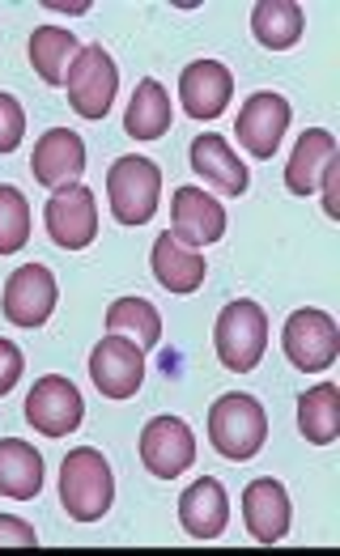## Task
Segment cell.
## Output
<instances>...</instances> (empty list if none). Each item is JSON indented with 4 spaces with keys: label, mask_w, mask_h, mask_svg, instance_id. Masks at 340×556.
Segmentation results:
<instances>
[{
    "label": "cell",
    "mask_w": 340,
    "mask_h": 556,
    "mask_svg": "<svg viewBox=\"0 0 340 556\" xmlns=\"http://www.w3.org/2000/svg\"><path fill=\"white\" fill-rule=\"evenodd\" d=\"M264 438H268V417L255 395L230 391L209 408V442L222 459L247 464L251 455L264 451Z\"/></svg>",
    "instance_id": "obj_1"
},
{
    "label": "cell",
    "mask_w": 340,
    "mask_h": 556,
    "mask_svg": "<svg viewBox=\"0 0 340 556\" xmlns=\"http://www.w3.org/2000/svg\"><path fill=\"white\" fill-rule=\"evenodd\" d=\"M111 502H115V476L102 451L95 446L68 451V459L60 467V506L68 510V518L95 522L111 510Z\"/></svg>",
    "instance_id": "obj_2"
},
{
    "label": "cell",
    "mask_w": 340,
    "mask_h": 556,
    "mask_svg": "<svg viewBox=\"0 0 340 556\" xmlns=\"http://www.w3.org/2000/svg\"><path fill=\"white\" fill-rule=\"evenodd\" d=\"M158 195H162V170L141 153H128L106 170V200L119 226H146L158 213Z\"/></svg>",
    "instance_id": "obj_3"
},
{
    "label": "cell",
    "mask_w": 340,
    "mask_h": 556,
    "mask_svg": "<svg viewBox=\"0 0 340 556\" xmlns=\"http://www.w3.org/2000/svg\"><path fill=\"white\" fill-rule=\"evenodd\" d=\"M213 344H217V357L222 366L235 374H251L264 362V349H268V315L255 306V302H230L217 327H213Z\"/></svg>",
    "instance_id": "obj_4"
},
{
    "label": "cell",
    "mask_w": 340,
    "mask_h": 556,
    "mask_svg": "<svg viewBox=\"0 0 340 556\" xmlns=\"http://www.w3.org/2000/svg\"><path fill=\"white\" fill-rule=\"evenodd\" d=\"M281 349L290 357L293 370L302 374H319L337 362L340 353V327L332 315L315 311V306H302L286 319V331H281Z\"/></svg>",
    "instance_id": "obj_5"
},
{
    "label": "cell",
    "mask_w": 340,
    "mask_h": 556,
    "mask_svg": "<svg viewBox=\"0 0 340 556\" xmlns=\"http://www.w3.org/2000/svg\"><path fill=\"white\" fill-rule=\"evenodd\" d=\"M64 90H68V102L81 119H102L115 102V90H119V68L98 43L81 47L77 60L68 64Z\"/></svg>",
    "instance_id": "obj_6"
},
{
    "label": "cell",
    "mask_w": 340,
    "mask_h": 556,
    "mask_svg": "<svg viewBox=\"0 0 340 556\" xmlns=\"http://www.w3.org/2000/svg\"><path fill=\"white\" fill-rule=\"evenodd\" d=\"M90 378H95L98 395L133 400L146 382V349H137L124 336H102L90 353Z\"/></svg>",
    "instance_id": "obj_7"
},
{
    "label": "cell",
    "mask_w": 340,
    "mask_h": 556,
    "mask_svg": "<svg viewBox=\"0 0 340 556\" xmlns=\"http://www.w3.org/2000/svg\"><path fill=\"white\" fill-rule=\"evenodd\" d=\"M43 222L55 247L64 251H81L90 247L98 233V200L86 184H68L60 191H51L48 208H43Z\"/></svg>",
    "instance_id": "obj_8"
},
{
    "label": "cell",
    "mask_w": 340,
    "mask_h": 556,
    "mask_svg": "<svg viewBox=\"0 0 340 556\" xmlns=\"http://www.w3.org/2000/svg\"><path fill=\"white\" fill-rule=\"evenodd\" d=\"M86 417V400H81V391L64 378V374H48V378H39L35 387H30V395H26V420L43 433V438H64V433H73L77 425Z\"/></svg>",
    "instance_id": "obj_9"
},
{
    "label": "cell",
    "mask_w": 340,
    "mask_h": 556,
    "mask_svg": "<svg viewBox=\"0 0 340 556\" xmlns=\"http://www.w3.org/2000/svg\"><path fill=\"white\" fill-rule=\"evenodd\" d=\"M0 306H4V319L13 327H43L55 311V277L43 264H22L13 277L4 280V293H0Z\"/></svg>",
    "instance_id": "obj_10"
},
{
    "label": "cell",
    "mask_w": 340,
    "mask_h": 556,
    "mask_svg": "<svg viewBox=\"0 0 340 556\" xmlns=\"http://www.w3.org/2000/svg\"><path fill=\"white\" fill-rule=\"evenodd\" d=\"M290 115H293L290 102H286L281 93H273V90L251 93L243 102V111H239V119H235L239 144H247L251 157L268 162V157L281 149V137H286V128H290Z\"/></svg>",
    "instance_id": "obj_11"
},
{
    "label": "cell",
    "mask_w": 340,
    "mask_h": 556,
    "mask_svg": "<svg viewBox=\"0 0 340 556\" xmlns=\"http://www.w3.org/2000/svg\"><path fill=\"white\" fill-rule=\"evenodd\" d=\"M141 464L158 480H175L196 464V438L184 417H153L141 429Z\"/></svg>",
    "instance_id": "obj_12"
},
{
    "label": "cell",
    "mask_w": 340,
    "mask_h": 556,
    "mask_svg": "<svg viewBox=\"0 0 340 556\" xmlns=\"http://www.w3.org/2000/svg\"><path fill=\"white\" fill-rule=\"evenodd\" d=\"M171 233L192 251L213 247L226 233V208L213 195H204L200 187H179L171 195Z\"/></svg>",
    "instance_id": "obj_13"
},
{
    "label": "cell",
    "mask_w": 340,
    "mask_h": 556,
    "mask_svg": "<svg viewBox=\"0 0 340 556\" xmlns=\"http://www.w3.org/2000/svg\"><path fill=\"white\" fill-rule=\"evenodd\" d=\"M235 98V77L222 60H196L179 77V102L192 119H217Z\"/></svg>",
    "instance_id": "obj_14"
},
{
    "label": "cell",
    "mask_w": 340,
    "mask_h": 556,
    "mask_svg": "<svg viewBox=\"0 0 340 556\" xmlns=\"http://www.w3.org/2000/svg\"><path fill=\"white\" fill-rule=\"evenodd\" d=\"M30 175L43 187L60 191V187L77 184L86 175V140L68 128H51L35 144V157H30Z\"/></svg>",
    "instance_id": "obj_15"
},
{
    "label": "cell",
    "mask_w": 340,
    "mask_h": 556,
    "mask_svg": "<svg viewBox=\"0 0 340 556\" xmlns=\"http://www.w3.org/2000/svg\"><path fill=\"white\" fill-rule=\"evenodd\" d=\"M243 522L251 531V540L260 544H277L290 531V493L281 480L260 476L243 489Z\"/></svg>",
    "instance_id": "obj_16"
},
{
    "label": "cell",
    "mask_w": 340,
    "mask_h": 556,
    "mask_svg": "<svg viewBox=\"0 0 340 556\" xmlns=\"http://www.w3.org/2000/svg\"><path fill=\"white\" fill-rule=\"evenodd\" d=\"M179 522L192 540H217L230 522V497H226L222 480L200 476L196 484H188L179 497Z\"/></svg>",
    "instance_id": "obj_17"
},
{
    "label": "cell",
    "mask_w": 340,
    "mask_h": 556,
    "mask_svg": "<svg viewBox=\"0 0 340 556\" xmlns=\"http://www.w3.org/2000/svg\"><path fill=\"white\" fill-rule=\"evenodd\" d=\"M337 157H340L337 137H332L328 128H306L290 153L286 187H290L293 195H311V191H319L324 175H328V166H332Z\"/></svg>",
    "instance_id": "obj_18"
},
{
    "label": "cell",
    "mask_w": 340,
    "mask_h": 556,
    "mask_svg": "<svg viewBox=\"0 0 340 556\" xmlns=\"http://www.w3.org/2000/svg\"><path fill=\"white\" fill-rule=\"evenodd\" d=\"M149 264H153L158 285H162V289H171V293H196V289L204 285V273H209L204 255L192 251V247H184L171 230L158 233Z\"/></svg>",
    "instance_id": "obj_19"
},
{
    "label": "cell",
    "mask_w": 340,
    "mask_h": 556,
    "mask_svg": "<svg viewBox=\"0 0 340 556\" xmlns=\"http://www.w3.org/2000/svg\"><path fill=\"white\" fill-rule=\"evenodd\" d=\"M192 170L204 179V184L217 187L222 195H243L247 184H251L243 157H239V153H235L226 140L217 137V132L192 140Z\"/></svg>",
    "instance_id": "obj_20"
},
{
    "label": "cell",
    "mask_w": 340,
    "mask_h": 556,
    "mask_svg": "<svg viewBox=\"0 0 340 556\" xmlns=\"http://www.w3.org/2000/svg\"><path fill=\"white\" fill-rule=\"evenodd\" d=\"M0 493L13 502H35L43 493V455L22 438L0 442Z\"/></svg>",
    "instance_id": "obj_21"
},
{
    "label": "cell",
    "mask_w": 340,
    "mask_h": 556,
    "mask_svg": "<svg viewBox=\"0 0 340 556\" xmlns=\"http://www.w3.org/2000/svg\"><path fill=\"white\" fill-rule=\"evenodd\" d=\"M298 429L311 446H332L340 433V387L319 382L298 400Z\"/></svg>",
    "instance_id": "obj_22"
},
{
    "label": "cell",
    "mask_w": 340,
    "mask_h": 556,
    "mask_svg": "<svg viewBox=\"0 0 340 556\" xmlns=\"http://www.w3.org/2000/svg\"><path fill=\"white\" fill-rule=\"evenodd\" d=\"M302 26H306V13L298 0H260L251 9V35L268 51H290L302 39Z\"/></svg>",
    "instance_id": "obj_23"
},
{
    "label": "cell",
    "mask_w": 340,
    "mask_h": 556,
    "mask_svg": "<svg viewBox=\"0 0 340 556\" xmlns=\"http://www.w3.org/2000/svg\"><path fill=\"white\" fill-rule=\"evenodd\" d=\"M171 119H175V111H171V93L162 90L158 81H141L137 90H133V102H128V115H124V132L133 140H158L171 132Z\"/></svg>",
    "instance_id": "obj_24"
},
{
    "label": "cell",
    "mask_w": 340,
    "mask_h": 556,
    "mask_svg": "<svg viewBox=\"0 0 340 556\" xmlns=\"http://www.w3.org/2000/svg\"><path fill=\"white\" fill-rule=\"evenodd\" d=\"M106 331L133 340L137 349H153L162 340V315L146 298H115L106 306Z\"/></svg>",
    "instance_id": "obj_25"
},
{
    "label": "cell",
    "mask_w": 340,
    "mask_h": 556,
    "mask_svg": "<svg viewBox=\"0 0 340 556\" xmlns=\"http://www.w3.org/2000/svg\"><path fill=\"white\" fill-rule=\"evenodd\" d=\"M77 51H81V43L68 30H60V26H39L30 35V64H35V73L48 86H64L68 64L77 60Z\"/></svg>",
    "instance_id": "obj_26"
},
{
    "label": "cell",
    "mask_w": 340,
    "mask_h": 556,
    "mask_svg": "<svg viewBox=\"0 0 340 556\" xmlns=\"http://www.w3.org/2000/svg\"><path fill=\"white\" fill-rule=\"evenodd\" d=\"M30 238V204L17 187L0 184V255L22 251Z\"/></svg>",
    "instance_id": "obj_27"
},
{
    "label": "cell",
    "mask_w": 340,
    "mask_h": 556,
    "mask_svg": "<svg viewBox=\"0 0 340 556\" xmlns=\"http://www.w3.org/2000/svg\"><path fill=\"white\" fill-rule=\"evenodd\" d=\"M26 137V111L13 93H0V153H13Z\"/></svg>",
    "instance_id": "obj_28"
},
{
    "label": "cell",
    "mask_w": 340,
    "mask_h": 556,
    "mask_svg": "<svg viewBox=\"0 0 340 556\" xmlns=\"http://www.w3.org/2000/svg\"><path fill=\"white\" fill-rule=\"evenodd\" d=\"M39 535L26 518H13V514H0V548H35Z\"/></svg>",
    "instance_id": "obj_29"
},
{
    "label": "cell",
    "mask_w": 340,
    "mask_h": 556,
    "mask_svg": "<svg viewBox=\"0 0 340 556\" xmlns=\"http://www.w3.org/2000/svg\"><path fill=\"white\" fill-rule=\"evenodd\" d=\"M22 349L13 344V340H0V395H9L13 387H17V378H22Z\"/></svg>",
    "instance_id": "obj_30"
},
{
    "label": "cell",
    "mask_w": 340,
    "mask_h": 556,
    "mask_svg": "<svg viewBox=\"0 0 340 556\" xmlns=\"http://www.w3.org/2000/svg\"><path fill=\"white\" fill-rule=\"evenodd\" d=\"M324 213L332 217V222H340V157L328 166V175H324Z\"/></svg>",
    "instance_id": "obj_31"
}]
</instances>
